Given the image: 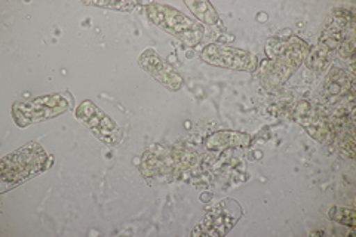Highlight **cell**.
Masks as SVG:
<instances>
[{"instance_id": "6da1fadb", "label": "cell", "mask_w": 356, "mask_h": 237, "mask_svg": "<svg viewBox=\"0 0 356 237\" xmlns=\"http://www.w3.org/2000/svg\"><path fill=\"white\" fill-rule=\"evenodd\" d=\"M48 154L36 142H30L22 149L5 156L0 163V178L3 191L15 187L26 179L35 177L47 167Z\"/></svg>"}, {"instance_id": "7a4b0ae2", "label": "cell", "mask_w": 356, "mask_h": 237, "mask_svg": "<svg viewBox=\"0 0 356 237\" xmlns=\"http://www.w3.org/2000/svg\"><path fill=\"white\" fill-rule=\"evenodd\" d=\"M150 19L168 35L181 40L187 47H197L205 36L204 26L186 17L168 5L152 3L147 9Z\"/></svg>"}, {"instance_id": "3957f363", "label": "cell", "mask_w": 356, "mask_h": 237, "mask_svg": "<svg viewBox=\"0 0 356 237\" xmlns=\"http://www.w3.org/2000/svg\"><path fill=\"white\" fill-rule=\"evenodd\" d=\"M73 99L61 94L43 95L27 103L15 104L13 115L19 126H29L31 123L54 119L69 110Z\"/></svg>"}, {"instance_id": "277c9868", "label": "cell", "mask_w": 356, "mask_h": 237, "mask_svg": "<svg viewBox=\"0 0 356 237\" xmlns=\"http://www.w3.org/2000/svg\"><path fill=\"white\" fill-rule=\"evenodd\" d=\"M76 117L95 135V138L104 144L115 145L122 141L120 126L111 120L102 108H98L92 101H83L76 110Z\"/></svg>"}, {"instance_id": "5b68a950", "label": "cell", "mask_w": 356, "mask_h": 237, "mask_svg": "<svg viewBox=\"0 0 356 237\" xmlns=\"http://www.w3.org/2000/svg\"><path fill=\"white\" fill-rule=\"evenodd\" d=\"M242 217L239 203L233 199H225L211 208L204 220L200 221V233L207 236L220 237L227 234Z\"/></svg>"}, {"instance_id": "8992f818", "label": "cell", "mask_w": 356, "mask_h": 237, "mask_svg": "<svg viewBox=\"0 0 356 237\" xmlns=\"http://www.w3.org/2000/svg\"><path fill=\"white\" fill-rule=\"evenodd\" d=\"M200 58L211 65L239 72H254L255 65H257V60L252 54L220 43L208 44Z\"/></svg>"}, {"instance_id": "52a82bcc", "label": "cell", "mask_w": 356, "mask_h": 237, "mask_svg": "<svg viewBox=\"0 0 356 237\" xmlns=\"http://www.w3.org/2000/svg\"><path fill=\"white\" fill-rule=\"evenodd\" d=\"M309 49L310 48L307 47V43L296 36H291L289 39L276 36L266 43L267 58L282 64L291 73H294L302 65Z\"/></svg>"}, {"instance_id": "ba28073f", "label": "cell", "mask_w": 356, "mask_h": 237, "mask_svg": "<svg viewBox=\"0 0 356 237\" xmlns=\"http://www.w3.org/2000/svg\"><path fill=\"white\" fill-rule=\"evenodd\" d=\"M355 97V77L339 67H332L330 70L324 86H322V101L324 107H336L343 101Z\"/></svg>"}, {"instance_id": "9c48e42d", "label": "cell", "mask_w": 356, "mask_h": 237, "mask_svg": "<svg viewBox=\"0 0 356 237\" xmlns=\"http://www.w3.org/2000/svg\"><path fill=\"white\" fill-rule=\"evenodd\" d=\"M140 65L156 81L171 89V91H178L183 85L181 76L174 72L172 67L166 64L153 49H147L140 56Z\"/></svg>"}, {"instance_id": "30bf717a", "label": "cell", "mask_w": 356, "mask_h": 237, "mask_svg": "<svg viewBox=\"0 0 356 237\" xmlns=\"http://www.w3.org/2000/svg\"><path fill=\"white\" fill-rule=\"evenodd\" d=\"M251 142V137L238 131H220L205 140V147L208 150H225L230 147H245Z\"/></svg>"}, {"instance_id": "8fae6325", "label": "cell", "mask_w": 356, "mask_h": 237, "mask_svg": "<svg viewBox=\"0 0 356 237\" xmlns=\"http://www.w3.org/2000/svg\"><path fill=\"white\" fill-rule=\"evenodd\" d=\"M291 74H293L291 72L285 69V67L277 61L266 60L261 64L260 81L263 86L267 89H277L288 81V77Z\"/></svg>"}, {"instance_id": "7c38bea8", "label": "cell", "mask_w": 356, "mask_h": 237, "mask_svg": "<svg viewBox=\"0 0 356 237\" xmlns=\"http://www.w3.org/2000/svg\"><path fill=\"white\" fill-rule=\"evenodd\" d=\"M186 6L192 10L193 15L208 26H220L221 21L214 6L207 0H186Z\"/></svg>"}, {"instance_id": "4fadbf2b", "label": "cell", "mask_w": 356, "mask_h": 237, "mask_svg": "<svg viewBox=\"0 0 356 237\" xmlns=\"http://www.w3.org/2000/svg\"><path fill=\"white\" fill-rule=\"evenodd\" d=\"M331 54L327 48L318 44L315 48H310L305 56V61L307 64V69L315 73H321L327 70L331 64Z\"/></svg>"}, {"instance_id": "5bb4252c", "label": "cell", "mask_w": 356, "mask_h": 237, "mask_svg": "<svg viewBox=\"0 0 356 237\" xmlns=\"http://www.w3.org/2000/svg\"><path fill=\"white\" fill-rule=\"evenodd\" d=\"M328 217L339 222L340 225H346V227H353L355 225V217L356 213L353 209H348V208H332L328 213Z\"/></svg>"}, {"instance_id": "9a60e30c", "label": "cell", "mask_w": 356, "mask_h": 237, "mask_svg": "<svg viewBox=\"0 0 356 237\" xmlns=\"http://www.w3.org/2000/svg\"><path fill=\"white\" fill-rule=\"evenodd\" d=\"M86 5L115 9V10H119V13H129V10H132L134 6H136V3H134V2H89Z\"/></svg>"}, {"instance_id": "2e32d148", "label": "cell", "mask_w": 356, "mask_h": 237, "mask_svg": "<svg viewBox=\"0 0 356 237\" xmlns=\"http://www.w3.org/2000/svg\"><path fill=\"white\" fill-rule=\"evenodd\" d=\"M337 51H339V55L341 56V58L348 60V61L355 60V36L348 38L346 40H344Z\"/></svg>"}]
</instances>
